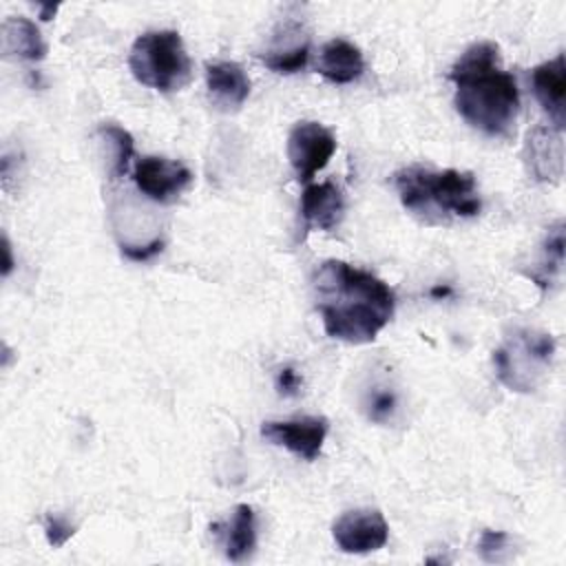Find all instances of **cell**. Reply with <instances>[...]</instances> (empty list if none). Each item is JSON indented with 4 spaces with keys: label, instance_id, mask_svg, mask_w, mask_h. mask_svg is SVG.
<instances>
[{
    "label": "cell",
    "instance_id": "obj_1",
    "mask_svg": "<svg viewBox=\"0 0 566 566\" xmlns=\"http://www.w3.org/2000/svg\"><path fill=\"white\" fill-rule=\"evenodd\" d=\"M314 292L327 336L352 345L371 343L396 307L394 290L382 279L338 259L321 263Z\"/></svg>",
    "mask_w": 566,
    "mask_h": 566
},
{
    "label": "cell",
    "instance_id": "obj_12",
    "mask_svg": "<svg viewBox=\"0 0 566 566\" xmlns=\"http://www.w3.org/2000/svg\"><path fill=\"white\" fill-rule=\"evenodd\" d=\"M210 99L221 111H237L250 95V77L237 62H212L206 66Z\"/></svg>",
    "mask_w": 566,
    "mask_h": 566
},
{
    "label": "cell",
    "instance_id": "obj_4",
    "mask_svg": "<svg viewBox=\"0 0 566 566\" xmlns=\"http://www.w3.org/2000/svg\"><path fill=\"white\" fill-rule=\"evenodd\" d=\"M137 82L157 91H177L190 80V57L177 31L142 33L128 55Z\"/></svg>",
    "mask_w": 566,
    "mask_h": 566
},
{
    "label": "cell",
    "instance_id": "obj_22",
    "mask_svg": "<svg viewBox=\"0 0 566 566\" xmlns=\"http://www.w3.org/2000/svg\"><path fill=\"white\" fill-rule=\"evenodd\" d=\"M164 250V241L161 239H153L150 243L146 245H128V243H122V254L130 261H148L153 259L155 254H159Z\"/></svg>",
    "mask_w": 566,
    "mask_h": 566
},
{
    "label": "cell",
    "instance_id": "obj_8",
    "mask_svg": "<svg viewBox=\"0 0 566 566\" xmlns=\"http://www.w3.org/2000/svg\"><path fill=\"white\" fill-rule=\"evenodd\" d=\"M329 422L323 416H303L294 420H270L263 422L261 436L279 447H285L294 455L312 462L318 458Z\"/></svg>",
    "mask_w": 566,
    "mask_h": 566
},
{
    "label": "cell",
    "instance_id": "obj_17",
    "mask_svg": "<svg viewBox=\"0 0 566 566\" xmlns=\"http://www.w3.org/2000/svg\"><path fill=\"white\" fill-rule=\"evenodd\" d=\"M294 29H296V27L283 29V33H279V35L285 38V42L274 38V44L268 49L265 55H261L263 64H265L270 71L290 75V73H298L301 69H305L307 57H310V42H307V38L290 40V35L294 33Z\"/></svg>",
    "mask_w": 566,
    "mask_h": 566
},
{
    "label": "cell",
    "instance_id": "obj_18",
    "mask_svg": "<svg viewBox=\"0 0 566 566\" xmlns=\"http://www.w3.org/2000/svg\"><path fill=\"white\" fill-rule=\"evenodd\" d=\"M99 137L106 142L108 146V155H111V177L117 179L126 172L128 168V161L133 157V150H135V144H133V137L128 130H124L122 126L117 124H102L97 128Z\"/></svg>",
    "mask_w": 566,
    "mask_h": 566
},
{
    "label": "cell",
    "instance_id": "obj_14",
    "mask_svg": "<svg viewBox=\"0 0 566 566\" xmlns=\"http://www.w3.org/2000/svg\"><path fill=\"white\" fill-rule=\"evenodd\" d=\"M526 161L528 170L539 181H557L562 177L564 150H562V133L551 128H533L526 142Z\"/></svg>",
    "mask_w": 566,
    "mask_h": 566
},
{
    "label": "cell",
    "instance_id": "obj_16",
    "mask_svg": "<svg viewBox=\"0 0 566 566\" xmlns=\"http://www.w3.org/2000/svg\"><path fill=\"white\" fill-rule=\"evenodd\" d=\"M2 49L7 55L24 60H42L46 44L40 29L29 18H7L2 24Z\"/></svg>",
    "mask_w": 566,
    "mask_h": 566
},
{
    "label": "cell",
    "instance_id": "obj_20",
    "mask_svg": "<svg viewBox=\"0 0 566 566\" xmlns=\"http://www.w3.org/2000/svg\"><path fill=\"white\" fill-rule=\"evenodd\" d=\"M44 535L53 548H62L75 535V526L60 515H46L44 517Z\"/></svg>",
    "mask_w": 566,
    "mask_h": 566
},
{
    "label": "cell",
    "instance_id": "obj_19",
    "mask_svg": "<svg viewBox=\"0 0 566 566\" xmlns=\"http://www.w3.org/2000/svg\"><path fill=\"white\" fill-rule=\"evenodd\" d=\"M506 542H509V535L502 533V531H484L480 535V544H478V551H480V557L484 562H502V553L506 551Z\"/></svg>",
    "mask_w": 566,
    "mask_h": 566
},
{
    "label": "cell",
    "instance_id": "obj_9",
    "mask_svg": "<svg viewBox=\"0 0 566 566\" xmlns=\"http://www.w3.org/2000/svg\"><path fill=\"white\" fill-rule=\"evenodd\" d=\"M133 179L148 199L170 203L190 186L192 172L181 161L148 155L135 164Z\"/></svg>",
    "mask_w": 566,
    "mask_h": 566
},
{
    "label": "cell",
    "instance_id": "obj_21",
    "mask_svg": "<svg viewBox=\"0 0 566 566\" xmlns=\"http://www.w3.org/2000/svg\"><path fill=\"white\" fill-rule=\"evenodd\" d=\"M394 407H396V396L391 391H385V389L374 391L367 402V416L374 422H385L394 413Z\"/></svg>",
    "mask_w": 566,
    "mask_h": 566
},
{
    "label": "cell",
    "instance_id": "obj_15",
    "mask_svg": "<svg viewBox=\"0 0 566 566\" xmlns=\"http://www.w3.org/2000/svg\"><path fill=\"white\" fill-rule=\"evenodd\" d=\"M365 60L356 44L334 38L323 44L318 55V73L334 84H349L363 75Z\"/></svg>",
    "mask_w": 566,
    "mask_h": 566
},
{
    "label": "cell",
    "instance_id": "obj_2",
    "mask_svg": "<svg viewBox=\"0 0 566 566\" xmlns=\"http://www.w3.org/2000/svg\"><path fill=\"white\" fill-rule=\"evenodd\" d=\"M455 108L486 135H506L520 111V91L511 73L502 71L495 42L471 44L453 64Z\"/></svg>",
    "mask_w": 566,
    "mask_h": 566
},
{
    "label": "cell",
    "instance_id": "obj_3",
    "mask_svg": "<svg viewBox=\"0 0 566 566\" xmlns=\"http://www.w3.org/2000/svg\"><path fill=\"white\" fill-rule=\"evenodd\" d=\"M396 188L402 206L422 217L433 212L473 217L482 208L475 177L453 168L429 170L424 166H409L396 172Z\"/></svg>",
    "mask_w": 566,
    "mask_h": 566
},
{
    "label": "cell",
    "instance_id": "obj_25",
    "mask_svg": "<svg viewBox=\"0 0 566 566\" xmlns=\"http://www.w3.org/2000/svg\"><path fill=\"white\" fill-rule=\"evenodd\" d=\"M55 11H57V4H44V7H42V13H40V18H42V20H51Z\"/></svg>",
    "mask_w": 566,
    "mask_h": 566
},
{
    "label": "cell",
    "instance_id": "obj_5",
    "mask_svg": "<svg viewBox=\"0 0 566 566\" xmlns=\"http://www.w3.org/2000/svg\"><path fill=\"white\" fill-rule=\"evenodd\" d=\"M553 354L555 340L551 334L528 329L520 332L511 345L493 352L497 378L515 391H531L535 387L531 376H535L539 367L548 365Z\"/></svg>",
    "mask_w": 566,
    "mask_h": 566
},
{
    "label": "cell",
    "instance_id": "obj_6",
    "mask_svg": "<svg viewBox=\"0 0 566 566\" xmlns=\"http://www.w3.org/2000/svg\"><path fill=\"white\" fill-rule=\"evenodd\" d=\"M336 150V137L318 122H298L287 137V159L296 179L307 184L318 170L327 166Z\"/></svg>",
    "mask_w": 566,
    "mask_h": 566
},
{
    "label": "cell",
    "instance_id": "obj_24",
    "mask_svg": "<svg viewBox=\"0 0 566 566\" xmlns=\"http://www.w3.org/2000/svg\"><path fill=\"white\" fill-rule=\"evenodd\" d=\"M2 254H4V263H2V274L7 276V274L11 272V268H13V259H11V245H9V239H7V237L2 239Z\"/></svg>",
    "mask_w": 566,
    "mask_h": 566
},
{
    "label": "cell",
    "instance_id": "obj_7",
    "mask_svg": "<svg viewBox=\"0 0 566 566\" xmlns=\"http://www.w3.org/2000/svg\"><path fill=\"white\" fill-rule=\"evenodd\" d=\"M334 542L343 553H374L387 544L389 526L376 509H354L343 513L332 526Z\"/></svg>",
    "mask_w": 566,
    "mask_h": 566
},
{
    "label": "cell",
    "instance_id": "obj_10",
    "mask_svg": "<svg viewBox=\"0 0 566 566\" xmlns=\"http://www.w3.org/2000/svg\"><path fill=\"white\" fill-rule=\"evenodd\" d=\"M533 91L542 108L548 113L553 128L562 133L566 122V66L564 53H557L553 60L542 62L533 69Z\"/></svg>",
    "mask_w": 566,
    "mask_h": 566
},
{
    "label": "cell",
    "instance_id": "obj_26",
    "mask_svg": "<svg viewBox=\"0 0 566 566\" xmlns=\"http://www.w3.org/2000/svg\"><path fill=\"white\" fill-rule=\"evenodd\" d=\"M431 294H433V296H447V294H451V290H449V287H433Z\"/></svg>",
    "mask_w": 566,
    "mask_h": 566
},
{
    "label": "cell",
    "instance_id": "obj_13",
    "mask_svg": "<svg viewBox=\"0 0 566 566\" xmlns=\"http://www.w3.org/2000/svg\"><path fill=\"white\" fill-rule=\"evenodd\" d=\"M210 531L221 539L223 553L230 562H243L256 546V520L248 504L234 506L228 522H217Z\"/></svg>",
    "mask_w": 566,
    "mask_h": 566
},
{
    "label": "cell",
    "instance_id": "obj_11",
    "mask_svg": "<svg viewBox=\"0 0 566 566\" xmlns=\"http://www.w3.org/2000/svg\"><path fill=\"white\" fill-rule=\"evenodd\" d=\"M345 212L343 192L334 181L312 184L301 195V217L305 230H334Z\"/></svg>",
    "mask_w": 566,
    "mask_h": 566
},
{
    "label": "cell",
    "instance_id": "obj_23",
    "mask_svg": "<svg viewBox=\"0 0 566 566\" xmlns=\"http://www.w3.org/2000/svg\"><path fill=\"white\" fill-rule=\"evenodd\" d=\"M298 376H296V371L292 369V367H283L281 371H279V378H276V387H279V391L281 394H285V396H290V394H296V389H298Z\"/></svg>",
    "mask_w": 566,
    "mask_h": 566
}]
</instances>
